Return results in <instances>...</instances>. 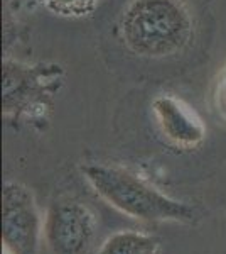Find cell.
<instances>
[{"instance_id": "cell-1", "label": "cell", "mask_w": 226, "mask_h": 254, "mask_svg": "<svg viewBox=\"0 0 226 254\" xmlns=\"http://www.w3.org/2000/svg\"><path fill=\"white\" fill-rule=\"evenodd\" d=\"M118 34L140 58H169L194 38V15L187 0H130L122 12Z\"/></svg>"}, {"instance_id": "cell-2", "label": "cell", "mask_w": 226, "mask_h": 254, "mask_svg": "<svg viewBox=\"0 0 226 254\" xmlns=\"http://www.w3.org/2000/svg\"><path fill=\"white\" fill-rule=\"evenodd\" d=\"M81 173L105 202L122 214L143 222L194 224L196 208L162 193L134 171L117 165L81 166Z\"/></svg>"}, {"instance_id": "cell-3", "label": "cell", "mask_w": 226, "mask_h": 254, "mask_svg": "<svg viewBox=\"0 0 226 254\" xmlns=\"http://www.w3.org/2000/svg\"><path fill=\"white\" fill-rule=\"evenodd\" d=\"M2 78V109L5 119L46 117L52 107V98L64 85V68L57 63L26 64L5 58Z\"/></svg>"}, {"instance_id": "cell-4", "label": "cell", "mask_w": 226, "mask_h": 254, "mask_svg": "<svg viewBox=\"0 0 226 254\" xmlns=\"http://www.w3.org/2000/svg\"><path fill=\"white\" fill-rule=\"evenodd\" d=\"M43 222L36 198L15 182L2 188V244L9 254H39Z\"/></svg>"}, {"instance_id": "cell-5", "label": "cell", "mask_w": 226, "mask_h": 254, "mask_svg": "<svg viewBox=\"0 0 226 254\" xmlns=\"http://www.w3.org/2000/svg\"><path fill=\"white\" fill-rule=\"evenodd\" d=\"M96 215L80 200H57L47 208L44 237L52 254H90Z\"/></svg>"}, {"instance_id": "cell-6", "label": "cell", "mask_w": 226, "mask_h": 254, "mask_svg": "<svg viewBox=\"0 0 226 254\" xmlns=\"http://www.w3.org/2000/svg\"><path fill=\"white\" fill-rule=\"evenodd\" d=\"M152 112L162 136L171 144L192 149L206 139V127L198 114L172 93H162L152 100Z\"/></svg>"}, {"instance_id": "cell-7", "label": "cell", "mask_w": 226, "mask_h": 254, "mask_svg": "<svg viewBox=\"0 0 226 254\" xmlns=\"http://www.w3.org/2000/svg\"><path fill=\"white\" fill-rule=\"evenodd\" d=\"M159 241L149 234L122 231L110 236L98 254H157Z\"/></svg>"}, {"instance_id": "cell-8", "label": "cell", "mask_w": 226, "mask_h": 254, "mask_svg": "<svg viewBox=\"0 0 226 254\" xmlns=\"http://www.w3.org/2000/svg\"><path fill=\"white\" fill-rule=\"evenodd\" d=\"M39 3L61 17H86L93 14L100 0H39Z\"/></svg>"}, {"instance_id": "cell-9", "label": "cell", "mask_w": 226, "mask_h": 254, "mask_svg": "<svg viewBox=\"0 0 226 254\" xmlns=\"http://www.w3.org/2000/svg\"><path fill=\"white\" fill-rule=\"evenodd\" d=\"M211 102L218 117L226 122V66L218 73L215 83H213Z\"/></svg>"}]
</instances>
